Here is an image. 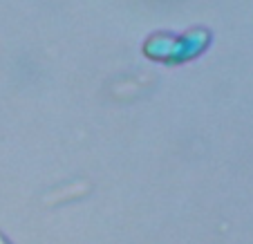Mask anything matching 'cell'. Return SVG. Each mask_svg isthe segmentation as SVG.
<instances>
[]
</instances>
